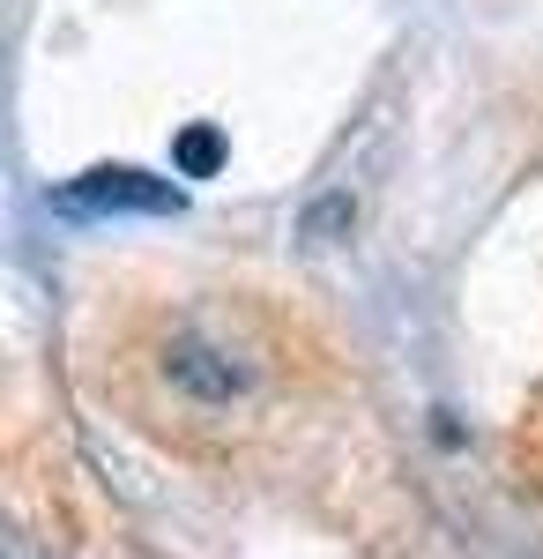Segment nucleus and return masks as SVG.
<instances>
[{
	"mask_svg": "<svg viewBox=\"0 0 543 559\" xmlns=\"http://www.w3.org/2000/svg\"><path fill=\"white\" fill-rule=\"evenodd\" d=\"M216 157H224V142H216L209 128H194L186 142H179V165H186V173H209Z\"/></svg>",
	"mask_w": 543,
	"mask_h": 559,
	"instance_id": "obj_2",
	"label": "nucleus"
},
{
	"mask_svg": "<svg viewBox=\"0 0 543 559\" xmlns=\"http://www.w3.org/2000/svg\"><path fill=\"white\" fill-rule=\"evenodd\" d=\"M68 202L75 210H157L165 216V210H179V187L134 173V165H97V173H83L68 187Z\"/></svg>",
	"mask_w": 543,
	"mask_h": 559,
	"instance_id": "obj_1",
	"label": "nucleus"
}]
</instances>
